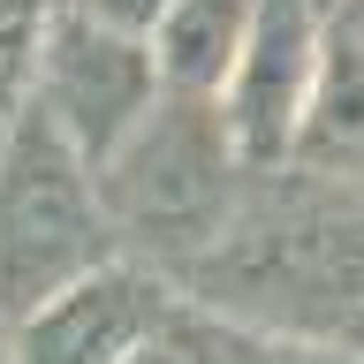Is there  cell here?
Returning <instances> with one entry per match:
<instances>
[{
    "label": "cell",
    "instance_id": "6da1fadb",
    "mask_svg": "<svg viewBox=\"0 0 364 364\" xmlns=\"http://www.w3.org/2000/svg\"><path fill=\"white\" fill-rule=\"evenodd\" d=\"M175 281L326 357L364 311V167H250L228 228Z\"/></svg>",
    "mask_w": 364,
    "mask_h": 364
},
{
    "label": "cell",
    "instance_id": "7a4b0ae2",
    "mask_svg": "<svg viewBox=\"0 0 364 364\" xmlns=\"http://www.w3.org/2000/svg\"><path fill=\"white\" fill-rule=\"evenodd\" d=\"M243 175L250 167L220 122V99L213 91H175V84H159L152 107L91 167L114 250H129L159 273H182L228 228V213L243 198Z\"/></svg>",
    "mask_w": 364,
    "mask_h": 364
},
{
    "label": "cell",
    "instance_id": "3957f363",
    "mask_svg": "<svg viewBox=\"0 0 364 364\" xmlns=\"http://www.w3.org/2000/svg\"><path fill=\"white\" fill-rule=\"evenodd\" d=\"M114 258V228L99 213V182L84 152L53 129V114L23 91L0 122V326Z\"/></svg>",
    "mask_w": 364,
    "mask_h": 364
},
{
    "label": "cell",
    "instance_id": "277c9868",
    "mask_svg": "<svg viewBox=\"0 0 364 364\" xmlns=\"http://www.w3.org/2000/svg\"><path fill=\"white\" fill-rule=\"evenodd\" d=\"M152 91H159V68H152V46L136 38V31L91 16L76 0H53L46 8L38 61H31V99L84 152V167H99L114 152V136L152 107Z\"/></svg>",
    "mask_w": 364,
    "mask_h": 364
},
{
    "label": "cell",
    "instance_id": "5b68a950",
    "mask_svg": "<svg viewBox=\"0 0 364 364\" xmlns=\"http://www.w3.org/2000/svg\"><path fill=\"white\" fill-rule=\"evenodd\" d=\"M318 23H326V0H250L235 68L220 84V122L235 136L243 167L289 159L296 114L311 91V61H318Z\"/></svg>",
    "mask_w": 364,
    "mask_h": 364
},
{
    "label": "cell",
    "instance_id": "8992f818",
    "mask_svg": "<svg viewBox=\"0 0 364 364\" xmlns=\"http://www.w3.org/2000/svg\"><path fill=\"white\" fill-rule=\"evenodd\" d=\"M175 289V273L144 266L129 250H114L99 266H84L76 281L31 304L23 318H8V357H31V364H99V357H136L144 334H152L159 304Z\"/></svg>",
    "mask_w": 364,
    "mask_h": 364
},
{
    "label": "cell",
    "instance_id": "52a82bcc",
    "mask_svg": "<svg viewBox=\"0 0 364 364\" xmlns=\"http://www.w3.org/2000/svg\"><path fill=\"white\" fill-rule=\"evenodd\" d=\"M289 159L364 167V16H349L341 0L318 23V61H311V91H304V114H296Z\"/></svg>",
    "mask_w": 364,
    "mask_h": 364
},
{
    "label": "cell",
    "instance_id": "ba28073f",
    "mask_svg": "<svg viewBox=\"0 0 364 364\" xmlns=\"http://www.w3.org/2000/svg\"><path fill=\"white\" fill-rule=\"evenodd\" d=\"M243 23H250V0H167L159 23L144 31L159 84L220 99L228 68H235V46H243Z\"/></svg>",
    "mask_w": 364,
    "mask_h": 364
},
{
    "label": "cell",
    "instance_id": "9c48e42d",
    "mask_svg": "<svg viewBox=\"0 0 364 364\" xmlns=\"http://www.w3.org/2000/svg\"><path fill=\"white\" fill-rule=\"evenodd\" d=\"M76 8H91V16H107V23H122V31H136V38H144V31L159 23V8H167V0H76Z\"/></svg>",
    "mask_w": 364,
    "mask_h": 364
},
{
    "label": "cell",
    "instance_id": "30bf717a",
    "mask_svg": "<svg viewBox=\"0 0 364 364\" xmlns=\"http://www.w3.org/2000/svg\"><path fill=\"white\" fill-rule=\"evenodd\" d=\"M341 349H357V357H364V311L349 318V334H341Z\"/></svg>",
    "mask_w": 364,
    "mask_h": 364
},
{
    "label": "cell",
    "instance_id": "8fae6325",
    "mask_svg": "<svg viewBox=\"0 0 364 364\" xmlns=\"http://www.w3.org/2000/svg\"><path fill=\"white\" fill-rule=\"evenodd\" d=\"M341 8H349V16H364V0H341Z\"/></svg>",
    "mask_w": 364,
    "mask_h": 364
}]
</instances>
